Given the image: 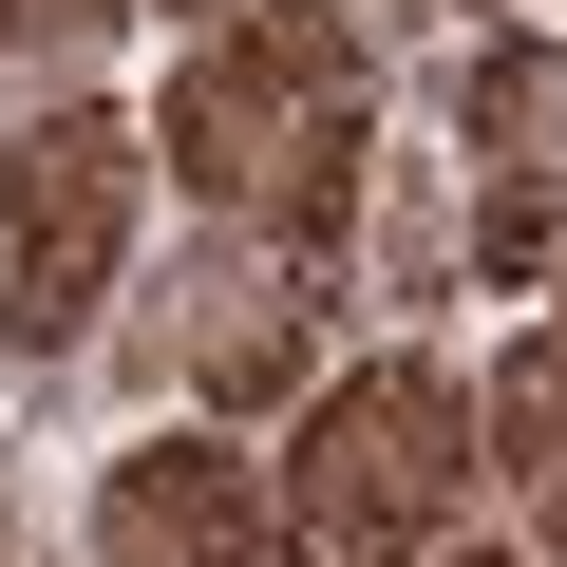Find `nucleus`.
<instances>
[{
    "label": "nucleus",
    "mask_w": 567,
    "mask_h": 567,
    "mask_svg": "<svg viewBox=\"0 0 567 567\" xmlns=\"http://www.w3.org/2000/svg\"><path fill=\"white\" fill-rule=\"evenodd\" d=\"M171 171L246 227V246H341L360 208V20L341 0H227V20H189L171 58Z\"/></svg>",
    "instance_id": "obj_1"
},
{
    "label": "nucleus",
    "mask_w": 567,
    "mask_h": 567,
    "mask_svg": "<svg viewBox=\"0 0 567 567\" xmlns=\"http://www.w3.org/2000/svg\"><path fill=\"white\" fill-rule=\"evenodd\" d=\"M284 548L303 567H435V529L473 511V398L435 360H360L303 398V435H284Z\"/></svg>",
    "instance_id": "obj_2"
},
{
    "label": "nucleus",
    "mask_w": 567,
    "mask_h": 567,
    "mask_svg": "<svg viewBox=\"0 0 567 567\" xmlns=\"http://www.w3.org/2000/svg\"><path fill=\"white\" fill-rule=\"evenodd\" d=\"M133 208H152V114L58 95L0 133V360H76L95 303L133 284Z\"/></svg>",
    "instance_id": "obj_3"
},
{
    "label": "nucleus",
    "mask_w": 567,
    "mask_h": 567,
    "mask_svg": "<svg viewBox=\"0 0 567 567\" xmlns=\"http://www.w3.org/2000/svg\"><path fill=\"white\" fill-rule=\"evenodd\" d=\"M95 567H284V511L227 435H133L95 473Z\"/></svg>",
    "instance_id": "obj_4"
},
{
    "label": "nucleus",
    "mask_w": 567,
    "mask_h": 567,
    "mask_svg": "<svg viewBox=\"0 0 567 567\" xmlns=\"http://www.w3.org/2000/svg\"><path fill=\"white\" fill-rule=\"evenodd\" d=\"M303 360H322V265L303 246H227L208 303H189V379L227 416H265V398H303Z\"/></svg>",
    "instance_id": "obj_5"
},
{
    "label": "nucleus",
    "mask_w": 567,
    "mask_h": 567,
    "mask_svg": "<svg viewBox=\"0 0 567 567\" xmlns=\"http://www.w3.org/2000/svg\"><path fill=\"white\" fill-rule=\"evenodd\" d=\"M473 454L529 492V567H567V322H529V341L492 360V416H473Z\"/></svg>",
    "instance_id": "obj_6"
},
{
    "label": "nucleus",
    "mask_w": 567,
    "mask_h": 567,
    "mask_svg": "<svg viewBox=\"0 0 567 567\" xmlns=\"http://www.w3.org/2000/svg\"><path fill=\"white\" fill-rule=\"evenodd\" d=\"M548 246H567V189H548V133H529V152H511V189L473 208V284H529Z\"/></svg>",
    "instance_id": "obj_7"
},
{
    "label": "nucleus",
    "mask_w": 567,
    "mask_h": 567,
    "mask_svg": "<svg viewBox=\"0 0 567 567\" xmlns=\"http://www.w3.org/2000/svg\"><path fill=\"white\" fill-rule=\"evenodd\" d=\"M114 20H133V0H0V39H20V58H95Z\"/></svg>",
    "instance_id": "obj_8"
},
{
    "label": "nucleus",
    "mask_w": 567,
    "mask_h": 567,
    "mask_svg": "<svg viewBox=\"0 0 567 567\" xmlns=\"http://www.w3.org/2000/svg\"><path fill=\"white\" fill-rule=\"evenodd\" d=\"M435 567H529V548H435Z\"/></svg>",
    "instance_id": "obj_9"
},
{
    "label": "nucleus",
    "mask_w": 567,
    "mask_h": 567,
    "mask_svg": "<svg viewBox=\"0 0 567 567\" xmlns=\"http://www.w3.org/2000/svg\"><path fill=\"white\" fill-rule=\"evenodd\" d=\"M0 567H20V492H0Z\"/></svg>",
    "instance_id": "obj_10"
},
{
    "label": "nucleus",
    "mask_w": 567,
    "mask_h": 567,
    "mask_svg": "<svg viewBox=\"0 0 567 567\" xmlns=\"http://www.w3.org/2000/svg\"><path fill=\"white\" fill-rule=\"evenodd\" d=\"M171 20H227V0H171Z\"/></svg>",
    "instance_id": "obj_11"
}]
</instances>
